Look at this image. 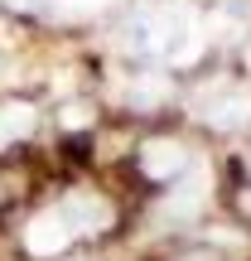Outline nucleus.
I'll return each instance as SVG.
<instances>
[{
  "label": "nucleus",
  "instance_id": "8",
  "mask_svg": "<svg viewBox=\"0 0 251 261\" xmlns=\"http://www.w3.org/2000/svg\"><path fill=\"white\" fill-rule=\"evenodd\" d=\"M63 126L68 130H82L87 126V107H63Z\"/></svg>",
  "mask_w": 251,
  "mask_h": 261
},
{
  "label": "nucleus",
  "instance_id": "6",
  "mask_svg": "<svg viewBox=\"0 0 251 261\" xmlns=\"http://www.w3.org/2000/svg\"><path fill=\"white\" fill-rule=\"evenodd\" d=\"M34 130V107H5L0 112V140H15V136H29Z\"/></svg>",
  "mask_w": 251,
  "mask_h": 261
},
{
  "label": "nucleus",
  "instance_id": "7",
  "mask_svg": "<svg viewBox=\"0 0 251 261\" xmlns=\"http://www.w3.org/2000/svg\"><path fill=\"white\" fill-rule=\"evenodd\" d=\"M159 97H164V77H145V83L130 92V102H135V107H155Z\"/></svg>",
  "mask_w": 251,
  "mask_h": 261
},
{
  "label": "nucleus",
  "instance_id": "9",
  "mask_svg": "<svg viewBox=\"0 0 251 261\" xmlns=\"http://www.w3.org/2000/svg\"><path fill=\"white\" fill-rule=\"evenodd\" d=\"M10 5H15V10H29V0H10Z\"/></svg>",
  "mask_w": 251,
  "mask_h": 261
},
{
  "label": "nucleus",
  "instance_id": "10",
  "mask_svg": "<svg viewBox=\"0 0 251 261\" xmlns=\"http://www.w3.org/2000/svg\"><path fill=\"white\" fill-rule=\"evenodd\" d=\"M0 145H5V140H0Z\"/></svg>",
  "mask_w": 251,
  "mask_h": 261
},
{
  "label": "nucleus",
  "instance_id": "2",
  "mask_svg": "<svg viewBox=\"0 0 251 261\" xmlns=\"http://www.w3.org/2000/svg\"><path fill=\"white\" fill-rule=\"evenodd\" d=\"M68 242H73V227L63 223V213H58V208L39 213L34 223L24 227V247H29L34 256H58V252H63Z\"/></svg>",
  "mask_w": 251,
  "mask_h": 261
},
{
  "label": "nucleus",
  "instance_id": "1",
  "mask_svg": "<svg viewBox=\"0 0 251 261\" xmlns=\"http://www.w3.org/2000/svg\"><path fill=\"white\" fill-rule=\"evenodd\" d=\"M58 213L73 227V237L77 232H106V227H111V203H106L102 194H68Z\"/></svg>",
  "mask_w": 251,
  "mask_h": 261
},
{
  "label": "nucleus",
  "instance_id": "5",
  "mask_svg": "<svg viewBox=\"0 0 251 261\" xmlns=\"http://www.w3.org/2000/svg\"><path fill=\"white\" fill-rule=\"evenodd\" d=\"M208 121L222 126V130L251 121V92H232V97H222V102H213V107H208Z\"/></svg>",
  "mask_w": 251,
  "mask_h": 261
},
{
  "label": "nucleus",
  "instance_id": "4",
  "mask_svg": "<svg viewBox=\"0 0 251 261\" xmlns=\"http://www.w3.org/2000/svg\"><path fill=\"white\" fill-rule=\"evenodd\" d=\"M179 179H184V184H174V194H169V203H164V218H193L198 208H203V198H208V169L188 165Z\"/></svg>",
  "mask_w": 251,
  "mask_h": 261
},
{
  "label": "nucleus",
  "instance_id": "3",
  "mask_svg": "<svg viewBox=\"0 0 251 261\" xmlns=\"http://www.w3.org/2000/svg\"><path fill=\"white\" fill-rule=\"evenodd\" d=\"M140 169L150 179H179L188 169V155H184L179 140H145L140 145Z\"/></svg>",
  "mask_w": 251,
  "mask_h": 261
}]
</instances>
